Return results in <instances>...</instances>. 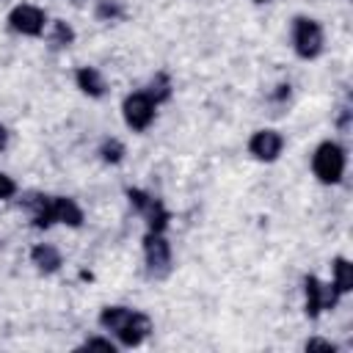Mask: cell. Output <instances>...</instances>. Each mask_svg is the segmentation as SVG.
Here are the masks:
<instances>
[{"label": "cell", "mask_w": 353, "mask_h": 353, "mask_svg": "<svg viewBox=\"0 0 353 353\" xmlns=\"http://www.w3.org/2000/svg\"><path fill=\"white\" fill-rule=\"evenodd\" d=\"M143 91H146L157 105H160V102H165V99L171 97V80H168V74H163V72H160V74L149 83V88H143Z\"/></svg>", "instance_id": "obj_17"}, {"label": "cell", "mask_w": 353, "mask_h": 353, "mask_svg": "<svg viewBox=\"0 0 353 353\" xmlns=\"http://www.w3.org/2000/svg\"><path fill=\"white\" fill-rule=\"evenodd\" d=\"M8 146V130L6 127H0V152Z\"/></svg>", "instance_id": "obj_22"}, {"label": "cell", "mask_w": 353, "mask_h": 353, "mask_svg": "<svg viewBox=\"0 0 353 353\" xmlns=\"http://www.w3.org/2000/svg\"><path fill=\"white\" fill-rule=\"evenodd\" d=\"M74 41V30L66 25V22H52V33H50V44L55 47V50H63V47H69Z\"/></svg>", "instance_id": "obj_16"}, {"label": "cell", "mask_w": 353, "mask_h": 353, "mask_svg": "<svg viewBox=\"0 0 353 353\" xmlns=\"http://www.w3.org/2000/svg\"><path fill=\"white\" fill-rule=\"evenodd\" d=\"M143 262L152 279H165L171 273V243L165 232H146L143 234Z\"/></svg>", "instance_id": "obj_5"}, {"label": "cell", "mask_w": 353, "mask_h": 353, "mask_svg": "<svg viewBox=\"0 0 353 353\" xmlns=\"http://www.w3.org/2000/svg\"><path fill=\"white\" fill-rule=\"evenodd\" d=\"M121 116H124V124L135 132H143L152 127L154 116H157V102L146 94V91H132L124 97L121 102Z\"/></svg>", "instance_id": "obj_7"}, {"label": "cell", "mask_w": 353, "mask_h": 353, "mask_svg": "<svg viewBox=\"0 0 353 353\" xmlns=\"http://www.w3.org/2000/svg\"><path fill=\"white\" fill-rule=\"evenodd\" d=\"M281 149H284V138H281L279 130H256V132L248 138V152H251V157L259 160V163H273V160H279Z\"/></svg>", "instance_id": "obj_9"}, {"label": "cell", "mask_w": 353, "mask_h": 353, "mask_svg": "<svg viewBox=\"0 0 353 353\" xmlns=\"http://www.w3.org/2000/svg\"><path fill=\"white\" fill-rule=\"evenodd\" d=\"M8 28L19 36H41L47 28V14L39 6L19 3L8 11Z\"/></svg>", "instance_id": "obj_8"}, {"label": "cell", "mask_w": 353, "mask_h": 353, "mask_svg": "<svg viewBox=\"0 0 353 353\" xmlns=\"http://www.w3.org/2000/svg\"><path fill=\"white\" fill-rule=\"evenodd\" d=\"M99 325L108 334H113L116 345H121V347H138L152 331L149 314L130 309V306H105L99 312Z\"/></svg>", "instance_id": "obj_1"}, {"label": "cell", "mask_w": 353, "mask_h": 353, "mask_svg": "<svg viewBox=\"0 0 353 353\" xmlns=\"http://www.w3.org/2000/svg\"><path fill=\"white\" fill-rule=\"evenodd\" d=\"M99 160L102 163H110V165H116V163H121L124 160V143L119 141V138H105L102 143H99Z\"/></svg>", "instance_id": "obj_15"}, {"label": "cell", "mask_w": 353, "mask_h": 353, "mask_svg": "<svg viewBox=\"0 0 353 353\" xmlns=\"http://www.w3.org/2000/svg\"><path fill=\"white\" fill-rule=\"evenodd\" d=\"M127 199H130V207L146 221V232H165L168 229L171 212L165 210V204L160 199H154L152 193H146L141 188H130Z\"/></svg>", "instance_id": "obj_4"}, {"label": "cell", "mask_w": 353, "mask_h": 353, "mask_svg": "<svg viewBox=\"0 0 353 353\" xmlns=\"http://www.w3.org/2000/svg\"><path fill=\"white\" fill-rule=\"evenodd\" d=\"M303 347H306V350H331V353L336 350V345H334V342H328V339H309Z\"/></svg>", "instance_id": "obj_21"}, {"label": "cell", "mask_w": 353, "mask_h": 353, "mask_svg": "<svg viewBox=\"0 0 353 353\" xmlns=\"http://www.w3.org/2000/svg\"><path fill=\"white\" fill-rule=\"evenodd\" d=\"M74 83H77V88H80L83 94H88L91 99H99V97H105V91H108V83H105V77H102V72H99L97 66H80V69L74 72Z\"/></svg>", "instance_id": "obj_11"}, {"label": "cell", "mask_w": 353, "mask_h": 353, "mask_svg": "<svg viewBox=\"0 0 353 353\" xmlns=\"http://www.w3.org/2000/svg\"><path fill=\"white\" fill-rule=\"evenodd\" d=\"M19 204L25 207V212L30 215V223L36 229H50L55 223V218H52V196H47V193H25L19 199Z\"/></svg>", "instance_id": "obj_10"}, {"label": "cell", "mask_w": 353, "mask_h": 353, "mask_svg": "<svg viewBox=\"0 0 353 353\" xmlns=\"http://www.w3.org/2000/svg\"><path fill=\"white\" fill-rule=\"evenodd\" d=\"M339 298L342 295L336 292L334 284H325L317 276H306L303 279V312H306L309 320H317L323 312L334 309L339 303Z\"/></svg>", "instance_id": "obj_6"}, {"label": "cell", "mask_w": 353, "mask_h": 353, "mask_svg": "<svg viewBox=\"0 0 353 353\" xmlns=\"http://www.w3.org/2000/svg\"><path fill=\"white\" fill-rule=\"evenodd\" d=\"M325 47L323 25L312 17H295L292 19V50L303 61H314Z\"/></svg>", "instance_id": "obj_3"}, {"label": "cell", "mask_w": 353, "mask_h": 353, "mask_svg": "<svg viewBox=\"0 0 353 353\" xmlns=\"http://www.w3.org/2000/svg\"><path fill=\"white\" fill-rule=\"evenodd\" d=\"M331 270H334V281L331 284L336 287L339 295H347L353 290V265L345 256H336L334 265H331Z\"/></svg>", "instance_id": "obj_14"}, {"label": "cell", "mask_w": 353, "mask_h": 353, "mask_svg": "<svg viewBox=\"0 0 353 353\" xmlns=\"http://www.w3.org/2000/svg\"><path fill=\"white\" fill-rule=\"evenodd\" d=\"M80 347H85V350L99 347V350H110V353H116V347H119V345H116L110 336H88V339H85Z\"/></svg>", "instance_id": "obj_19"}, {"label": "cell", "mask_w": 353, "mask_h": 353, "mask_svg": "<svg viewBox=\"0 0 353 353\" xmlns=\"http://www.w3.org/2000/svg\"><path fill=\"white\" fill-rule=\"evenodd\" d=\"M52 218H55V223H63V226H80L83 210L69 196H52Z\"/></svg>", "instance_id": "obj_12"}, {"label": "cell", "mask_w": 353, "mask_h": 353, "mask_svg": "<svg viewBox=\"0 0 353 353\" xmlns=\"http://www.w3.org/2000/svg\"><path fill=\"white\" fill-rule=\"evenodd\" d=\"M14 193H17V182H14L8 174H3V171H0V201L11 199Z\"/></svg>", "instance_id": "obj_20"}, {"label": "cell", "mask_w": 353, "mask_h": 353, "mask_svg": "<svg viewBox=\"0 0 353 353\" xmlns=\"http://www.w3.org/2000/svg\"><path fill=\"white\" fill-rule=\"evenodd\" d=\"M121 17H124L121 3H116V0H99L97 3V19L113 22V19H121Z\"/></svg>", "instance_id": "obj_18"}, {"label": "cell", "mask_w": 353, "mask_h": 353, "mask_svg": "<svg viewBox=\"0 0 353 353\" xmlns=\"http://www.w3.org/2000/svg\"><path fill=\"white\" fill-rule=\"evenodd\" d=\"M345 165H347V157H345V149L336 141H323L312 154V171L317 176V182H323V185L342 182Z\"/></svg>", "instance_id": "obj_2"}, {"label": "cell", "mask_w": 353, "mask_h": 353, "mask_svg": "<svg viewBox=\"0 0 353 353\" xmlns=\"http://www.w3.org/2000/svg\"><path fill=\"white\" fill-rule=\"evenodd\" d=\"M30 262H33L36 270L44 273V276L55 273V270L63 265L61 251H58L55 245H50V243H39V245H33V251H30Z\"/></svg>", "instance_id": "obj_13"}, {"label": "cell", "mask_w": 353, "mask_h": 353, "mask_svg": "<svg viewBox=\"0 0 353 353\" xmlns=\"http://www.w3.org/2000/svg\"><path fill=\"white\" fill-rule=\"evenodd\" d=\"M254 3H270V0H254Z\"/></svg>", "instance_id": "obj_23"}]
</instances>
